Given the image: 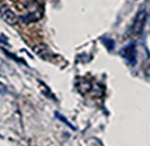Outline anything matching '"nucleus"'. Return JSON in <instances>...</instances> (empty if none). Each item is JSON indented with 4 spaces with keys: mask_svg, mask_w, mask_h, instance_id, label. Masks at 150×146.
Wrapping results in <instances>:
<instances>
[{
    "mask_svg": "<svg viewBox=\"0 0 150 146\" xmlns=\"http://www.w3.org/2000/svg\"><path fill=\"white\" fill-rule=\"evenodd\" d=\"M145 74H146V77H147V79L150 81V66H147V68H146Z\"/></svg>",
    "mask_w": 150,
    "mask_h": 146,
    "instance_id": "5",
    "label": "nucleus"
},
{
    "mask_svg": "<svg viewBox=\"0 0 150 146\" xmlns=\"http://www.w3.org/2000/svg\"><path fill=\"white\" fill-rule=\"evenodd\" d=\"M147 21V13L145 9H140L136 13L135 17L133 20V24L131 26V34L134 36H139L142 34L144 30V27L146 25Z\"/></svg>",
    "mask_w": 150,
    "mask_h": 146,
    "instance_id": "1",
    "label": "nucleus"
},
{
    "mask_svg": "<svg viewBox=\"0 0 150 146\" xmlns=\"http://www.w3.org/2000/svg\"><path fill=\"white\" fill-rule=\"evenodd\" d=\"M119 53L129 66H134L136 64V62H137V49H136L135 43H131L129 45L125 46Z\"/></svg>",
    "mask_w": 150,
    "mask_h": 146,
    "instance_id": "2",
    "label": "nucleus"
},
{
    "mask_svg": "<svg viewBox=\"0 0 150 146\" xmlns=\"http://www.w3.org/2000/svg\"><path fill=\"white\" fill-rule=\"evenodd\" d=\"M1 17H2V20L5 23L11 26H15L19 22L18 17L15 15V13L5 4L1 5Z\"/></svg>",
    "mask_w": 150,
    "mask_h": 146,
    "instance_id": "3",
    "label": "nucleus"
},
{
    "mask_svg": "<svg viewBox=\"0 0 150 146\" xmlns=\"http://www.w3.org/2000/svg\"><path fill=\"white\" fill-rule=\"evenodd\" d=\"M101 41H102V43L104 44V46L109 50V51H112L113 48H114V44L115 43H114V41L111 39V38H109V37H102Z\"/></svg>",
    "mask_w": 150,
    "mask_h": 146,
    "instance_id": "4",
    "label": "nucleus"
}]
</instances>
